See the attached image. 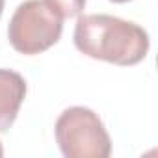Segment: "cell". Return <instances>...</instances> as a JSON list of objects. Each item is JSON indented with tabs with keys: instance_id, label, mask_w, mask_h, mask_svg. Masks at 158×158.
Returning a JSON list of instances; mask_svg holds the SVG:
<instances>
[{
	"instance_id": "cell-2",
	"label": "cell",
	"mask_w": 158,
	"mask_h": 158,
	"mask_svg": "<svg viewBox=\"0 0 158 158\" xmlns=\"http://www.w3.org/2000/svg\"><path fill=\"white\" fill-rule=\"evenodd\" d=\"M56 143L65 158H108L112 139L101 117L86 106H71L54 125Z\"/></svg>"
},
{
	"instance_id": "cell-7",
	"label": "cell",
	"mask_w": 158,
	"mask_h": 158,
	"mask_svg": "<svg viewBox=\"0 0 158 158\" xmlns=\"http://www.w3.org/2000/svg\"><path fill=\"white\" fill-rule=\"evenodd\" d=\"M110 2H115V4H125V2H128V0H110Z\"/></svg>"
},
{
	"instance_id": "cell-1",
	"label": "cell",
	"mask_w": 158,
	"mask_h": 158,
	"mask_svg": "<svg viewBox=\"0 0 158 158\" xmlns=\"http://www.w3.org/2000/svg\"><path fill=\"white\" fill-rule=\"evenodd\" d=\"M73 39L82 54L121 67L139 63L151 45L139 24L104 13L80 15Z\"/></svg>"
},
{
	"instance_id": "cell-5",
	"label": "cell",
	"mask_w": 158,
	"mask_h": 158,
	"mask_svg": "<svg viewBox=\"0 0 158 158\" xmlns=\"http://www.w3.org/2000/svg\"><path fill=\"white\" fill-rule=\"evenodd\" d=\"M45 2L61 17V19H71L78 17L84 11L86 0H45Z\"/></svg>"
},
{
	"instance_id": "cell-4",
	"label": "cell",
	"mask_w": 158,
	"mask_h": 158,
	"mask_svg": "<svg viewBox=\"0 0 158 158\" xmlns=\"http://www.w3.org/2000/svg\"><path fill=\"white\" fill-rule=\"evenodd\" d=\"M26 97V80L11 69H0V132H8L15 123Z\"/></svg>"
},
{
	"instance_id": "cell-8",
	"label": "cell",
	"mask_w": 158,
	"mask_h": 158,
	"mask_svg": "<svg viewBox=\"0 0 158 158\" xmlns=\"http://www.w3.org/2000/svg\"><path fill=\"white\" fill-rule=\"evenodd\" d=\"M4 154V149H2V143H0V156H2Z\"/></svg>"
},
{
	"instance_id": "cell-6",
	"label": "cell",
	"mask_w": 158,
	"mask_h": 158,
	"mask_svg": "<svg viewBox=\"0 0 158 158\" xmlns=\"http://www.w3.org/2000/svg\"><path fill=\"white\" fill-rule=\"evenodd\" d=\"M4 4H6V0H0V17L4 13Z\"/></svg>"
},
{
	"instance_id": "cell-3",
	"label": "cell",
	"mask_w": 158,
	"mask_h": 158,
	"mask_svg": "<svg viewBox=\"0 0 158 158\" xmlns=\"http://www.w3.org/2000/svg\"><path fill=\"white\" fill-rule=\"evenodd\" d=\"M61 32L63 19L45 0H24L10 21L8 39L17 52L35 56L56 45Z\"/></svg>"
}]
</instances>
